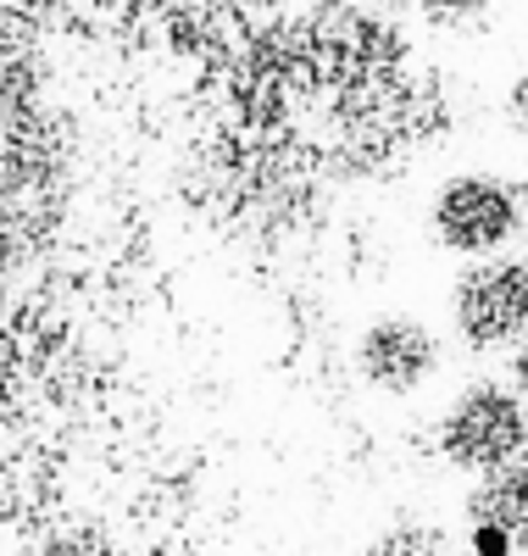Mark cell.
Wrapping results in <instances>:
<instances>
[{"label":"cell","mask_w":528,"mask_h":556,"mask_svg":"<svg viewBox=\"0 0 528 556\" xmlns=\"http://www.w3.org/2000/svg\"><path fill=\"white\" fill-rule=\"evenodd\" d=\"M428 235L440 251L462 256V262H485V256H506L517 245V235H528V212H523V184L501 178V173H451L435 201H428Z\"/></svg>","instance_id":"cell-1"},{"label":"cell","mask_w":528,"mask_h":556,"mask_svg":"<svg viewBox=\"0 0 528 556\" xmlns=\"http://www.w3.org/2000/svg\"><path fill=\"white\" fill-rule=\"evenodd\" d=\"M517 184H523V212H528V178H517Z\"/></svg>","instance_id":"cell-9"},{"label":"cell","mask_w":528,"mask_h":556,"mask_svg":"<svg viewBox=\"0 0 528 556\" xmlns=\"http://www.w3.org/2000/svg\"><path fill=\"white\" fill-rule=\"evenodd\" d=\"M495 7V0H417V12L435 23V28H467V23H478Z\"/></svg>","instance_id":"cell-6"},{"label":"cell","mask_w":528,"mask_h":556,"mask_svg":"<svg viewBox=\"0 0 528 556\" xmlns=\"http://www.w3.org/2000/svg\"><path fill=\"white\" fill-rule=\"evenodd\" d=\"M467 540L478 556H512L528 545V462L517 456L512 468L485 473L467 501Z\"/></svg>","instance_id":"cell-5"},{"label":"cell","mask_w":528,"mask_h":556,"mask_svg":"<svg viewBox=\"0 0 528 556\" xmlns=\"http://www.w3.org/2000/svg\"><path fill=\"white\" fill-rule=\"evenodd\" d=\"M440 362H445L440 334L412 312H384L356 334V374L384 395H417L440 374Z\"/></svg>","instance_id":"cell-4"},{"label":"cell","mask_w":528,"mask_h":556,"mask_svg":"<svg viewBox=\"0 0 528 556\" xmlns=\"http://www.w3.org/2000/svg\"><path fill=\"white\" fill-rule=\"evenodd\" d=\"M506 123L528 139V73H517V78L506 84Z\"/></svg>","instance_id":"cell-7"},{"label":"cell","mask_w":528,"mask_h":556,"mask_svg":"<svg viewBox=\"0 0 528 556\" xmlns=\"http://www.w3.org/2000/svg\"><path fill=\"white\" fill-rule=\"evenodd\" d=\"M451 334L467 351H512L528 334V256L467 262L451 285Z\"/></svg>","instance_id":"cell-3"},{"label":"cell","mask_w":528,"mask_h":556,"mask_svg":"<svg viewBox=\"0 0 528 556\" xmlns=\"http://www.w3.org/2000/svg\"><path fill=\"white\" fill-rule=\"evenodd\" d=\"M506 379H512V384H517V395L528 401V334L506 351Z\"/></svg>","instance_id":"cell-8"},{"label":"cell","mask_w":528,"mask_h":556,"mask_svg":"<svg viewBox=\"0 0 528 556\" xmlns=\"http://www.w3.org/2000/svg\"><path fill=\"white\" fill-rule=\"evenodd\" d=\"M435 445L462 473H501L528 451V401L512 379H478L445 401Z\"/></svg>","instance_id":"cell-2"}]
</instances>
